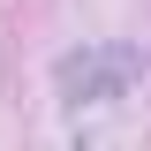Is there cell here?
<instances>
[{"label": "cell", "mask_w": 151, "mask_h": 151, "mask_svg": "<svg viewBox=\"0 0 151 151\" xmlns=\"http://www.w3.org/2000/svg\"><path fill=\"white\" fill-rule=\"evenodd\" d=\"M136 76H144L136 45H83V53L60 60V98L68 106H98V98H121Z\"/></svg>", "instance_id": "cell-1"}]
</instances>
